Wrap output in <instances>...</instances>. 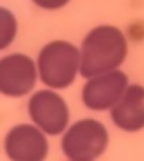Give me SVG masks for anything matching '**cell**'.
Instances as JSON below:
<instances>
[{"label": "cell", "instance_id": "cell-3", "mask_svg": "<svg viewBox=\"0 0 144 161\" xmlns=\"http://www.w3.org/2000/svg\"><path fill=\"white\" fill-rule=\"evenodd\" d=\"M108 131L99 121L85 118L75 122L65 132L61 148L70 161H94L106 148Z\"/></svg>", "mask_w": 144, "mask_h": 161}, {"label": "cell", "instance_id": "cell-6", "mask_svg": "<svg viewBox=\"0 0 144 161\" xmlns=\"http://www.w3.org/2000/svg\"><path fill=\"white\" fill-rule=\"evenodd\" d=\"M36 75V67L28 55H6L0 60V92L8 97H23L34 88Z\"/></svg>", "mask_w": 144, "mask_h": 161}, {"label": "cell", "instance_id": "cell-10", "mask_svg": "<svg viewBox=\"0 0 144 161\" xmlns=\"http://www.w3.org/2000/svg\"><path fill=\"white\" fill-rule=\"evenodd\" d=\"M38 6L43 8V9H48V10H54V9H59L63 8L64 5H66L70 0H33Z\"/></svg>", "mask_w": 144, "mask_h": 161}, {"label": "cell", "instance_id": "cell-8", "mask_svg": "<svg viewBox=\"0 0 144 161\" xmlns=\"http://www.w3.org/2000/svg\"><path fill=\"white\" fill-rule=\"evenodd\" d=\"M111 118L119 128L128 132L144 128V87L128 86L121 98L111 108Z\"/></svg>", "mask_w": 144, "mask_h": 161}, {"label": "cell", "instance_id": "cell-2", "mask_svg": "<svg viewBox=\"0 0 144 161\" xmlns=\"http://www.w3.org/2000/svg\"><path fill=\"white\" fill-rule=\"evenodd\" d=\"M80 70V52L65 40L46 44L38 57V72L44 84L61 89L69 87Z\"/></svg>", "mask_w": 144, "mask_h": 161}, {"label": "cell", "instance_id": "cell-4", "mask_svg": "<svg viewBox=\"0 0 144 161\" xmlns=\"http://www.w3.org/2000/svg\"><path fill=\"white\" fill-rule=\"evenodd\" d=\"M29 114L34 123L50 136L60 135L68 126L69 109L65 101L55 92L41 89L29 101Z\"/></svg>", "mask_w": 144, "mask_h": 161}, {"label": "cell", "instance_id": "cell-9", "mask_svg": "<svg viewBox=\"0 0 144 161\" xmlns=\"http://www.w3.org/2000/svg\"><path fill=\"white\" fill-rule=\"evenodd\" d=\"M16 33V23L10 11L1 8L0 9V47L5 48L13 42Z\"/></svg>", "mask_w": 144, "mask_h": 161}, {"label": "cell", "instance_id": "cell-5", "mask_svg": "<svg viewBox=\"0 0 144 161\" xmlns=\"http://www.w3.org/2000/svg\"><path fill=\"white\" fill-rule=\"evenodd\" d=\"M128 88V77L121 70L114 69L89 78L81 97L84 104L93 111L113 108Z\"/></svg>", "mask_w": 144, "mask_h": 161}, {"label": "cell", "instance_id": "cell-7", "mask_svg": "<svg viewBox=\"0 0 144 161\" xmlns=\"http://www.w3.org/2000/svg\"><path fill=\"white\" fill-rule=\"evenodd\" d=\"M5 151L11 161H44L49 145L39 127L18 125L5 137Z\"/></svg>", "mask_w": 144, "mask_h": 161}, {"label": "cell", "instance_id": "cell-1", "mask_svg": "<svg viewBox=\"0 0 144 161\" xmlns=\"http://www.w3.org/2000/svg\"><path fill=\"white\" fill-rule=\"evenodd\" d=\"M128 53L123 33L111 25L94 28L84 38L80 50V74L84 78L116 69Z\"/></svg>", "mask_w": 144, "mask_h": 161}]
</instances>
